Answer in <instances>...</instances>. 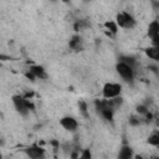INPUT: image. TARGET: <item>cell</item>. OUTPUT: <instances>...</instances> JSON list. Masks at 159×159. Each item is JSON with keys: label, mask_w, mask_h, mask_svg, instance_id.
<instances>
[{"label": "cell", "mask_w": 159, "mask_h": 159, "mask_svg": "<svg viewBox=\"0 0 159 159\" xmlns=\"http://www.w3.org/2000/svg\"><path fill=\"white\" fill-rule=\"evenodd\" d=\"M153 43H154V46H158L159 47V34L153 39Z\"/></svg>", "instance_id": "12"}, {"label": "cell", "mask_w": 159, "mask_h": 159, "mask_svg": "<svg viewBox=\"0 0 159 159\" xmlns=\"http://www.w3.org/2000/svg\"><path fill=\"white\" fill-rule=\"evenodd\" d=\"M148 143L152 144V145H159V130L153 132L148 137Z\"/></svg>", "instance_id": "8"}, {"label": "cell", "mask_w": 159, "mask_h": 159, "mask_svg": "<svg viewBox=\"0 0 159 159\" xmlns=\"http://www.w3.org/2000/svg\"><path fill=\"white\" fill-rule=\"evenodd\" d=\"M117 71L120 75V77L124 78V80H127V81H130L133 78V76H134L132 65H129L127 62H119L117 65Z\"/></svg>", "instance_id": "1"}, {"label": "cell", "mask_w": 159, "mask_h": 159, "mask_svg": "<svg viewBox=\"0 0 159 159\" xmlns=\"http://www.w3.org/2000/svg\"><path fill=\"white\" fill-rule=\"evenodd\" d=\"M148 36L150 37V39H154L158 34H159V22L158 21H153V22H150L149 24V26H148Z\"/></svg>", "instance_id": "5"}, {"label": "cell", "mask_w": 159, "mask_h": 159, "mask_svg": "<svg viewBox=\"0 0 159 159\" xmlns=\"http://www.w3.org/2000/svg\"><path fill=\"white\" fill-rule=\"evenodd\" d=\"M145 53L149 58L152 60H159V47L158 46H152V47H148L145 50Z\"/></svg>", "instance_id": "6"}, {"label": "cell", "mask_w": 159, "mask_h": 159, "mask_svg": "<svg viewBox=\"0 0 159 159\" xmlns=\"http://www.w3.org/2000/svg\"><path fill=\"white\" fill-rule=\"evenodd\" d=\"M61 125H62L65 129H67V130H73V129H76V127H77V122H76V119L72 118V117H65V118L61 119Z\"/></svg>", "instance_id": "4"}, {"label": "cell", "mask_w": 159, "mask_h": 159, "mask_svg": "<svg viewBox=\"0 0 159 159\" xmlns=\"http://www.w3.org/2000/svg\"><path fill=\"white\" fill-rule=\"evenodd\" d=\"M119 157L120 158H129L130 157V149L129 148H123L122 150H120V153H119Z\"/></svg>", "instance_id": "10"}, {"label": "cell", "mask_w": 159, "mask_h": 159, "mask_svg": "<svg viewBox=\"0 0 159 159\" xmlns=\"http://www.w3.org/2000/svg\"><path fill=\"white\" fill-rule=\"evenodd\" d=\"M31 73H34V76H36V77H45V72H43L42 67H39V66L31 67Z\"/></svg>", "instance_id": "9"}, {"label": "cell", "mask_w": 159, "mask_h": 159, "mask_svg": "<svg viewBox=\"0 0 159 159\" xmlns=\"http://www.w3.org/2000/svg\"><path fill=\"white\" fill-rule=\"evenodd\" d=\"M106 27H107L111 32H117V25H116L114 22H112V21L106 22Z\"/></svg>", "instance_id": "11"}, {"label": "cell", "mask_w": 159, "mask_h": 159, "mask_svg": "<svg viewBox=\"0 0 159 159\" xmlns=\"http://www.w3.org/2000/svg\"><path fill=\"white\" fill-rule=\"evenodd\" d=\"M117 24L122 27H125V29H129L133 26L134 24V20L133 17L128 14V12H119L117 15Z\"/></svg>", "instance_id": "3"}, {"label": "cell", "mask_w": 159, "mask_h": 159, "mask_svg": "<svg viewBox=\"0 0 159 159\" xmlns=\"http://www.w3.org/2000/svg\"><path fill=\"white\" fill-rule=\"evenodd\" d=\"M120 84L118 83H106L104 87H103V96L106 98H113V97H117L119 93H120Z\"/></svg>", "instance_id": "2"}, {"label": "cell", "mask_w": 159, "mask_h": 159, "mask_svg": "<svg viewBox=\"0 0 159 159\" xmlns=\"http://www.w3.org/2000/svg\"><path fill=\"white\" fill-rule=\"evenodd\" d=\"M42 153H43V149H41V148H39V147H31V148H29V150H27V154H29L31 158H39V157L42 155Z\"/></svg>", "instance_id": "7"}]
</instances>
